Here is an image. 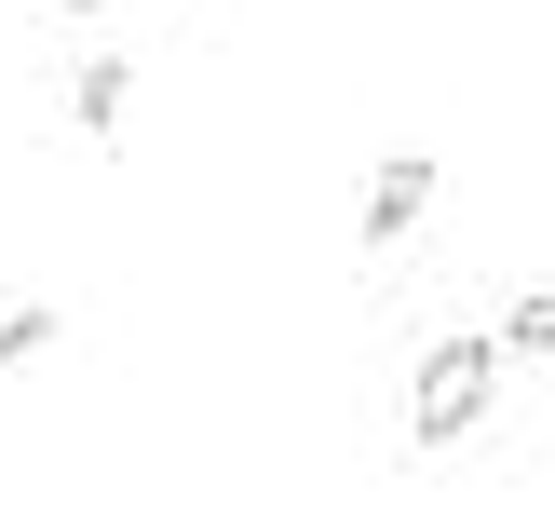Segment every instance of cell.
I'll return each instance as SVG.
<instances>
[{"mask_svg":"<svg viewBox=\"0 0 555 515\" xmlns=\"http://www.w3.org/2000/svg\"><path fill=\"white\" fill-rule=\"evenodd\" d=\"M488 394H502V339H488V325H448V339L406 366V448H461V434L488 421Z\"/></svg>","mask_w":555,"mask_h":515,"instance_id":"6da1fadb","label":"cell"},{"mask_svg":"<svg viewBox=\"0 0 555 515\" xmlns=\"http://www.w3.org/2000/svg\"><path fill=\"white\" fill-rule=\"evenodd\" d=\"M421 217H434V163H421V150H393V163L366 177V204H352V231H366V244H406Z\"/></svg>","mask_w":555,"mask_h":515,"instance_id":"7a4b0ae2","label":"cell"},{"mask_svg":"<svg viewBox=\"0 0 555 515\" xmlns=\"http://www.w3.org/2000/svg\"><path fill=\"white\" fill-rule=\"evenodd\" d=\"M68 123H81V136H122V123H135V68H122V54H81Z\"/></svg>","mask_w":555,"mask_h":515,"instance_id":"3957f363","label":"cell"},{"mask_svg":"<svg viewBox=\"0 0 555 515\" xmlns=\"http://www.w3.org/2000/svg\"><path fill=\"white\" fill-rule=\"evenodd\" d=\"M488 339H502V352H555V285H529L502 325H488Z\"/></svg>","mask_w":555,"mask_h":515,"instance_id":"277c9868","label":"cell"},{"mask_svg":"<svg viewBox=\"0 0 555 515\" xmlns=\"http://www.w3.org/2000/svg\"><path fill=\"white\" fill-rule=\"evenodd\" d=\"M54 325H68V312H41V298H27V312H0V366H27V352H54Z\"/></svg>","mask_w":555,"mask_h":515,"instance_id":"5b68a950","label":"cell"},{"mask_svg":"<svg viewBox=\"0 0 555 515\" xmlns=\"http://www.w3.org/2000/svg\"><path fill=\"white\" fill-rule=\"evenodd\" d=\"M54 14H122V0H54Z\"/></svg>","mask_w":555,"mask_h":515,"instance_id":"8992f818","label":"cell"}]
</instances>
